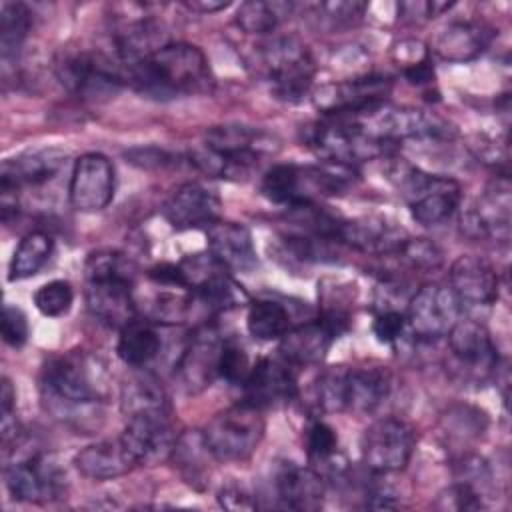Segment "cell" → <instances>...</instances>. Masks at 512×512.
Listing matches in <instances>:
<instances>
[{"label": "cell", "mask_w": 512, "mask_h": 512, "mask_svg": "<svg viewBox=\"0 0 512 512\" xmlns=\"http://www.w3.org/2000/svg\"><path fill=\"white\" fill-rule=\"evenodd\" d=\"M40 388L54 418L84 428L90 418H98L100 406L110 398V376L98 356L72 350L46 362Z\"/></svg>", "instance_id": "cell-1"}, {"label": "cell", "mask_w": 512, "mask_h": 512, "mask_svg": "<svg viewBox=\"0 0 512 512\" xmlns=\"http://www.w3.org/2000/svg\"><path fill=\"white\" fill-rule=\"evenodd\" d=\"M126 82L154 98H172L198 90L208 80V60L200 48L184 42L166 44L148 60L124 70Z\"/></svg>", "instance_id": "cell-2"}, {"label": "cell", "mask_w": 512, "mask_h": 512, "mask_svg": "<svg viewBox=\"0 0 512 512\" xmlns=\"http://www.w3.org/2000/svg\"><path fill=\"white\" fill-rule=\"evenodd\" d=\"M272 150V138L252 126L220 124L204 134V146L190 154V162L218 178H246L264 152Z\"/></svg>", "instance_id": "cell-3"}, {"label": "cell", "mask_w": 512, "mask_h": 512, "mask_svg": "<svg viewBox=\"0 0 512 512\" xmlns=\"http://www.w3.org/2000/svg\"><path fill=\"white\" fill-rule=\"evenodd\" d=\"M356 180L354 166L322 162L320 166L276 164L260 184L262 194L274 204H312L318 198L340 196Z\"/></svg>", "instance_id": "cell-4"}, {"label": "cell", "mask_w": 512, "mask_h": 512, "mask_svg": "<svg viewBox=\"0 0 512 512\" xmlns=\"http://www.w3.org/2000/svg\"><path fill=\"white\" fill-rule=\"evenodd\" d=\"M390 176L408 202L412 218L422 226L446 222L460 204V186L448 176H434L406 162H396Z\"/></svg>", "instance_id": "cell-5"}, {"label": "cell", "mask_w": 512, "mask_h": 512, "mask_svg": "<svg viewBox=\"0 0 512 512\" xmlns=\"http://www.w3.org/2000/svg\"><path fill=\"white\" fill-rule=\"evenodd\" d=\"M202 434L216 460L220 462L248 460L256 452L264 436L262 410L248 402L234 404L218 412L208 422Z\"/></svg>", "instance_id": "cell-6"}, {"label": "cell", "mask_w": 512, "mask_h": 512, "mask_svg": "<svg viewBox=\"0 0 512 512\" xmlns=\"http://www.w3.org/2000/svg\"><path fill=\"white\" fill-rule=\"evenodd\" d=\"M306 142L322 162L344 166H356L358 162L372 160L384 154L388 146L368 136L354 118L342 116H328L326 122L310 126L306 130Z\"/></svg>", "instance_id": "cell-7"}, {"label": "cell", "mask_w": 512, "mask_h": 512, "mask_svg": "<svg viewBox=\"0 0 512 512\" xmlns=\"http://www.w3.org/2000/svg\"><path fill=\"white\" fill-rule=\"evenodd\" d=\"M270 90L284 102H300L310 94L316 66L308 48L294 36H282L264 50Z\"/></svg>", "instance_id": "cell-8"}, {"label": "cell", "mask_w": 512, "mask_h": 512, "mask_svg": "<svg viewBox=\"0 0 512 512\" xmlns=\"http://www.w3.org/2000/svg\"><path fill=\"white\" fill-rule=\"evenodd\" d=\"M416 446L410 424L398 418H378L362 434V462L374 474H392L406 468Z\"/></svg>", "instance_id": "cell-9"}, {"label": "cell", "mask_w": 512, "mask_h": 512, "mask_svg": "<svg viewBox=\"0 0 512 512\" xmlns=\"http://www.w3.org/2000/svg\"><path fill=\"white\" fill-rule=\"evenodd\" d=\"M354 120L368 136L384 144L408 138H442L450 132L448 124L438 116L406 106L382 104Z\"/></svg>", "instance_id": "cell-10"}, {"label": "cell", "mask_w": 512, "mask_h": 512, "mask_svg": "<svg viewBox=\"0 0 512 512\" xmlns=\"http://www.w3.org/2000/svg\"><path fill=\"white\" fill-rule=\"evenodd\" d=\"M448 336L452 368L464 382L484 384L498 370V350L488 330L476 320H458Z\"/></svg>", "instance_id": "cell-11"}, {"label": "cell", "mask_w": 512, "mask_h": 512, "mask_svg": "<svg viewBox=\"0 0 512 512\" xmlns=\"http://www.w3.org/2000/svg\"><path fill=\"white\" fill-rule=\"evenodd\" d=\"M392 80L386 76H356L344 82L324 84L314 92V106L326 116L358 118L382 104L390 94Z\"/></svg>", "instance_id": "cell-12"}, {"label": "cell", "mask_w": 512, "mask_h": 512, "mask_svg": "<svg viewBox=\"0 0 512 512\" xmlns=\"http://www.w3.org/2000/svg\"><path fill=\"white\" fill-rule=\"evenodd\" d=\"M6 488L20 502H52L64 494L66 474L48 454L28 456L6 466Z\"/></svg>", "instance_id": "cell-13"}, {"label": "cell", "mask_w": 512, "mask_h": 512, "mask_svg": "<svg viewBox=\"0 0 512 512\" xmlns=\"http://www.w3.org/2000/svg\"><path fill=\"white\" fill-rule=\"evenodd\" d=\"M460 306L462 304L450 288L424 284L408 302L406 326L420 340L442 338L460 320Z\"/></svg>", "instance_id": "cell-14"}, {"label": "cell", "mask_w": 512, "mask_h": 512, "mask_svg": "<svg viewBox=\"0 0 512 512\" xmlns=\"http://www.w3.org/2000/svg\"><path fill=\"white\" fill-rule=\"evenodd\" d=\"M222 344L224 340L210 324L198 326L190 334L174 366V374L188 394H198L214 382L218 376Z\"/></svg>", "instance_id": "cell-15"}, {"label": "cell", "mask_w": 512, "mask_h": 512, "mask_svg": "<svg viewBox=\"0 0 512 512\" xmlns=\"http://www.w3.org/2000/svg\"><path fill=\"white\" fill-rule=\"evenodd\" d=\"M170 416L172 414H134L126 418L120 440L136 464L156 466L170 460L178 440Z\"/></svg>", "instance_id": "cell-16"}, {"label": "cell", "mask_w": 512, "mask_h": 512, "mask_svg": "<svg viewBox=\"0 0 512 512\" xmlns=\"http://www.w3.org/2000/svg\"><path fill=\"white\" fill-rule=\"evenodd\" d=\"M70 204L80 212L104 210L114 198V166L98 152L82 154L74 160L70 186Z\"/></svg>", "instance_id": "cell-17"}, {"label": "cell", "mask_w": 512, "mask_h": 512, "mask_svg": "<svg viewBox=\"0 0 512 512\" xmlns=\"http://www.w3.org/2000/svg\"><path fill=\"white\" fill-rule=\"evenodd\" d=\"M86 308L102 324L122 330L136 320L132 276L110 274L86 278Z\"/></svg>", "instance_id": "cell-18"}, {"label": "cell", "mask_w": 512, "mask_h": 512, "mask_svg": "<svg viewBox=\"0 0 512 512\" xmlns=\"http://www.w3.org/2000/svg\"><path fill=\"white\" fill-rule=\"evenodd\" d=\"M462 230L472 238L508 240L510 236V184L506 176L492 182L462 214Z\"/></svg>", "instance_id": "cell-19"}, {"label": "cell", "mask_w": 512, "mask_h": 512, "mask_svg": "<svg viewBox=\"0 0 512 512\" xmlns=\"http://www.w3.org/2000/svg\"><path fill=\"white\" fill-rule=\"evenodd\" d=\"M244 402L256 408H276L296 396V380L288 362L272 358L258 360L242 382Z\"/></svg>", "instance_id": "cell-20"}, {"label": "cell", "mask_w": 512, "mask_h": 512, "mask_svg": "<svg viewBox=\"0 0 512 512\" xmlns=\"http://www.w3.org/2000/svg\"><path fill=\"white\" fill-rule=\"evenodd\" d=\"M66 158L68 154L60 148L26 150L6 158L0 168V190L16 192L22 186H40L62 170Z\"/></svg>", "instance_id": "cell-21"}, {"label": "cell", "mask_w": 512, "mask_h": 512, "mask_svg": "<svg viewBox=\"0 0 512 512\" xmlns=\"http://www.w3.org/2000/svg\"><path fill=\"white\" fill-rule=\"evenodd\" d=\"M408 232L394 226L380 216H364L354 220H342L338 228V242H344L360 252L396 256L408 242Z\"/></svg>", "instance_id": "cell-22"}, {"label": "cell", "mask_w": 512, "mask_h": 512, "mask_svg": "<svg viewBox=\"0 0 512 512\" xmlns=\"http://www.w3.org/2000/svg\"><path fill=\"white\" fill-rule=\"evenodd\" d=\"M166 44L168 34L162 22L146 14L124 20L114 32V52L124 70L148 60Z\"/></svg>", "instance_id": "cell-23"}, {"label": "cell", "mask_w": 512, "mask_h": 512, "mask_svg": "<svg viewBox=\"0 0 512 512\" xmlns=\"http://www.w3.org/2000/svg\"><path fill=\"white\" fill-rule=\"evenodd\" d=\"M162 214L176 230L208 228L212 222L220 220V200L202 184L186 182L166 200Z\"/></svg>", "instance_id": "cell-24"}, {"label": "cell", "mask_w": 512, "mask_h": 512, "mask_svg": "<svg viewBox=\"0 0 512 512\" xmlns=\"http://www.w3.org/2000/svg\"><path fill=\"white\" fill-rule=\"evenodd\" d=\"M450 290L460 304L488 306L498 298V274L480 256H458L450 266Z\"/></svg>", "instance_id": "cell-25"}, {"label": "cell", "mask_w": 512, "mask_h": 512, "mask_svg": "<svg viewBox=\"0 0 512 512\" xmlns=\"http://www.w3.org/2000/svg\"><path fill=\"white\" fill-rule=\"evenodd\" d=\"M338 336L340 330L326 318L304 322L280 338V354L294 366L318 364Z\"/></svg>", "instance_id": "cell-26"}, {"label": "cell", "mask_w": 512, "mask_h": 512, "mask_svg": "<svg viewBox=\"0 0 512 512\" xmlns=\"http://www.w3.org/2000/svg\"><path fill=\"white\" fill-rule=\"evenodd\" d=\"M206 238L208 252L226 270L250 272L258 264L252 236L242 224L216 220L206 228Z\"/></svg>", "instance_id": "cell-27"}, {"label": "cell", "mask_w": 512, "mask_h": 512, "mask_svg": "<svg viewBox=\"0 0 512 512\" xmlns=\"http://www.w3.org/2000/svg\"><path fill=\"white\" fill-rule=\"evenodd\" d=\"M276 498L284 508L300 510V512H314L324 502V480L322 474L298 466L294 462H286L276 472Z\"/></svg>", "instance_id": "cell-28"}, {"label": "cell", "mask_w": 512, "mask_h": 512, "mask_svg": "<svg viewBox=\"0 0 512 512\" xmlns=\"http://www.w3.org/2000/svg\"><path fill=\"white\" fill-rule=\"evenodd\" d=\"M492 40V28L478 20H456L446 24L432 40L434 52L448 62L478 58Z\"/></svg>", "instance_id": "cell-29"}, {"label": "cell", "mask_w": 512, "mask_h": 512, "mask_svg": "<svg viewBox=\"0 0 512 512\" xmlns=\"http://www.w3.org/2000/svg\"><path fill=\"white\" fill-rule=\"evenodd\" d=\"M76 470L90 480H112L130 472L136 462L122 440H102L82 448L74 456Z\"/></svg>", "instance_id": "cell-30"}, {"label": "cell", "mask_w": 512, "mask_h": 512, "mask_svg": "<svg viewBox=\"0 0 512 512\" xmlns=\"http://www.w3.org/2000/svg\"><path fill=\"white\" fill-rule=\"evenodd\" d=\"M346 410L372 414L390 394V374L384 368H346Z\"/></svg>", "instance_id": "cell-31"}, {"label": "cell", "mask_w": 512, "mask_h": 512, "mask_svg": "<svg viewBox=\"0 0 512 512\" xmlns=\"http://www.w3.org/2000/svg\"><path fill=\"white\" fill-rule=\"evenodd\" d=\"M208 456H212V452L204 440V434L198 430H188L184 434H178L170 460L176 462L178 472L190 486L202 488L210 476Z\"/></svg>", "instance_id": "cell-32"}, {"label": "cell", "mask_w": 512, "mask_h": 512, "mask_svg": "<svg viewBox=\"0 0 512 512\" xmlns=\"http://www.w3.org/2000/svg\"><path fill=\"white\" fill-rule=\"evenodd\" d=\"M120 410L126 418L134 414H172L168 396L152 374H138L124 384Z\"/></svg>", "instance_id": "cell-33"}, {"label": "cell", "mask_w": 512, "mask_h": 512, "mask_svg": "<svg viewBox=\"0 0 512 512\" xmlns=\"http://www.w3.org/2000/svg\"><path fill=\"white\" fill-rule=\"evenodd\" d=\"M116 352L120 360L128 366H146L160 352V336L150 324L142 320H132L120 330Z\"/></svg>", "instance_id": "cell-34"}, {"label": "cell", "mask_w": 512, "mask_h": 512, "mask_svg": "<svg viewBox=\"0 0 512 512\" xmlns=\"http://www.w3.org/2000/svg\"><path fill=\"white\" fill-rule=\"evenodd\" d=\"M54 248V242L50 238V234L42 232V230H34L28 232L18 248L14 250V256L10 260V280H24L34 276L50 258Z\"/></svg>", "instance_id": "cell-35"}, {"label": "cell", "mask_w": 512, "mask_h": 512, "mask_svg": "<svg viewBox=\"0 0 512 512\" xmlns=\"http://www.w3.org/2000/svg\"><path fill=\"white\" fill-rule=\"evenodd\" d=\"M246 326L256 340H280L290 330V314L276 300H256L248 306Z\"/></svg>", "instance_id": "cell-36"}, {"label": "cell", "mask_w": 512, "mask_h": 512, "mask_svg": "<svg viewBox=\"0 0 512 512\" xmlns=\"http://www.w3.org/2000/svg\"><path fill=\"white\" fill-rule=\"evenodd\" d=\"M294 10L292 2H264L248 0L242 2L236 12V24L248 34H268Z\"/></svg>", "instance_id": "cell-37"}, {"label": "cell", "mask_w": 512, "mask_h": 512, "mask_svg": "<svg viewBox=\"0 0 512 512\" xmlns=\"http://www.w3.org/2000/svg\"><path fill=\"white\" fill-rule=\"evenodd\" d=\"M32 24L30 10L20 2H4L0 6V52L8 60L16 56L28 36Z\"/></svg>", "instance_id": "cell-38"}, {"label": "cell", "mask_w": 512, "mask_h": 512, "mask_svg": "<svg viewBox=\"0 0 512 512\" xmlns=\"http://www.w3.org/2000/svg\"><path fill=\"white\" fill-rule=\"evenodd\" d=\"M306 452L318 468L322 466V470L334 474V458L338 454V436L334 428L322 420H314L306 430Z\"/></svg>", "instance_id": "cell-39"}, {"label": "cell", "mask_w": 512, "mask_h": 512, "mask_svg": "<svg viewBox=\"0 0 512 512\" xmlns=\"http://www.w3.org/2000/svg\"><path fill=\"white\" fill-rule=\"evenodd\" d=\"M366 8L368 6L362 2H322L310 8V16L320 28L342 30L356 26L362 20Z\"/></svg>", "instance_id": "cell-40"}, {"label": "cell", "mask_w": 512, "mask_h": 512, "mask_svg": "<svg viewBox=\"0 0 512 512\" xmlns=\"http://www.w3.org/2000/svg\"><path fill=\"white\" fill-rule=\"evenodd\" d=\"M74 300V292L70 282L66 280H52L42 284L36 292H34V304L40 310V314L44 316H62L70 310Z\"/></svg>", "instance_id": "cell-41"}, {"label": "cell", "mask_w": 512, "mask_h": 512, "mask_svg": "<svg viewBox=\"0 0 512 512\" xmlns=\"http://www.w3.org/2000/svg\"><path fill=\"white\" fill-rule=\"evenodd\" d=\"M344 378L346 368L336 366L328 368L316 384V402L324 412H342L346 410V394H344Z\"/></svg>", "instance_id": "cell-42"}, {"label": "cell", "mask_w": 512, "mask_h": 512, "mask_svg": "<svg viewBox=\"0 0 512 512\" xmlns=\"http://www.w3.org/2000/svg\"><path fill=\"white\" fill-rule=\"evenodd\" d=\"M250 360L244 348L234 340H224L222 352H220V364H218V376L224 378L230 384H240L246 380L250 372Z\"/></svg>", "instance_id": "cell-43"}, {"label": "cell", "mask_w": 512, "mask_h": 512, "mask_svg": "<svg viewBox=\"0 0 512 512\" xmlns=\"http://www.w3.org/2000/svg\"><path fill=\"white\" fill-rule=\"evenodd\" d=\"M396 256L416 268H436L442 262V252L424 238H408Z\"/></svg>", "instance_id": "cell-44"}, {"label": "cell", "mask_w": 512, "mask_h": 512, "mask_svg": "<svg viewBox=\"0 0 512 512\" xmlns=\"http://www.w3.org/2000/svg\"><path fill=\"white\" fill-rule=\"evenodd\" d=\"M28 318L18 306H4L2 312V338L8 346L20 348L28 340Z\"/></svg>", "instance_id": "cell-45"}, {"label": "cell", "mask_w": 512, "mask_h": 512, "mask_svg": "<svg viewBox=\"0 0 512 512\" xmlns=\"http://www.w3.org/2000/svg\"><path fill=\"white\" fill-rule=\"evenodd\" d=\"M404 328H406V314L396 310V308L380 310L374 318V324H372L374 336L384 344L396 342L402 336Z\"/></svg>", "instance_id": "cell-46"}, {"label": "cell", "mask_w": 512, "mask_h": 512, "mask_svg": "<svg viewBox=\"0 0 512 512\" xmlns=\"http://www.w3.org/2000/svg\"><path fill=\"white\" fill-rule=\"evenodd\" d=\"M440 502H444V508H454V510H478L482 508V498L480 494L466 482H456L454 486L446 488L440 494Z\"/></svg>", "instance_id": "cell-47"}, {"label": "cell", "mask_w": 512, "mask_h": 512, "mask_svg": "<svg viewBox=\"0 0 512 512\" xmlns=\"http://www.w3.org/2000/svg\"><path fill=\"white\" fill-rule=\"evenodd\" d=\"M450 6L452 4H446V2H400L398 14L406 22H424L438 16L442 10Z\"/></svg>", "instance_id": "cell-48"}, {"label": "cell", "mask_w": 512, "mask_h": 512, "mask_svg": "<svg viewBox=\"0 0 512 512\" xmlns=\"http://www.w3.org/2000/svg\"><path fill=\"white\" fill-rule=\"evenodd\" d=\"M218 502L222 508H228V510H250L256 506V502L252 500V494L236 482H230L220 488Z\"/></svg>", "instance_id": "cell-49"}, {"label": "cell", "mask_w": 512, "mask_h": 512, "mask_svg": "<svg viewBox=\"0 0 512 512\" xmlns=\"http://www.w3.org/2000/svg\"><path fill=\"white\" fill-rule=\"evenodd\" d=\"M428 58V50L422 42L418 40H402L396 48H394V60L398 62V66L408 68V66H414L422 60Z\"/></svg>", "instance_id": "cell-50"}, {"label": "cell", "mask_w": 512, "mask_h": 512, "mask_svg": "<svg viewBox=\"0 0 512 512\" xmlns=\"http://www.w3.org/2000/svg\"><path fill=\"white\" fill-rule=\"evenodd\" d=\"M396 498H398V494L394 492V488L390 484L374 482L368 488L366 506H370V508H394L398 504Z\"/></svg>", "instance_id": "cell-51"}, {"label": "cell", "mask_w": 512, "mask_h": 512, "mask_svg": "<svg viewBox=\"0 0 512 512\" xmlns=\"http://www.w3.org/2000/svg\"><path fill=\"white\" fill-rule=\"evenodd\" d=\"M402 72L408 78V82L414 86H430L434 82V68L430 64V58H426L414 66H408Z\"/></svg>", "instance_id": "cell-52"}, {"label": "cell", "mask_w": 512, "mask_h": 512, "mask_svg": "<svg viewBox=\"0 0 512 512\" xmlns=\"http://www.w3.org/2000/svg\"><path fill=\"white\" fill-rule=\"evenodd\" d=\"M14 404H16V392L12 382L4 376L2 384H0V406L2 412H14Z\"/></svg>", "instance_id": "cell-53"}, {"label": "cell", "mask_w": 512, "mask_h": 512, "mask_svg": "<svg viewBox=\"0 0 512 512\" xmlns=\"http://www.w3.org/2000/svg\"><path fill=\"white\" fill-rule=\"evenodd\" d=\"M186 6L190 8V10H196V12H216V10H224V8H228L230 6V2H206V0H202V2H186Z\"/></svg>", "instance_id": "cell-54"}]
</instances>
